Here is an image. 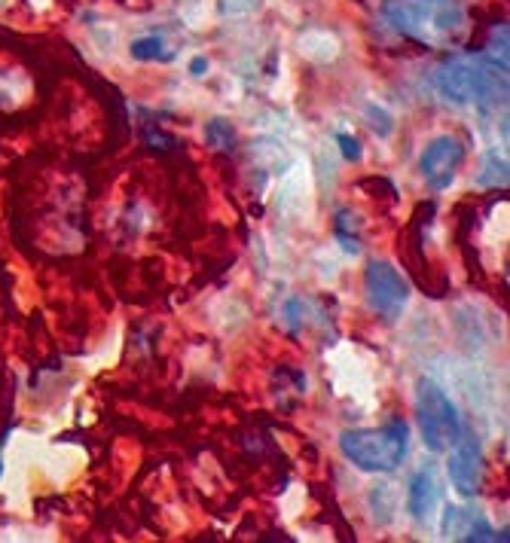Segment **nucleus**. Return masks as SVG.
I'll list each match as a JSON object with an SVG mask.
<instances>
[{"mask_svg": "<svg viewBox=\"0 0 510 543\" xmlns=\"http://www.w3.org/2000/svg\"><path fill=\"white\" fill-rule=\"evenodd\" d=\"M129 52H132V58H138V62H172L175 58V49L162 37H138L129 46Z\"/></svg>", "mask_w": 510, "mask_h": 543, "instance_id": "nucleus-10", "label": "nucleus"}, {"mask_svg": "<svg viewBox=\"0 0 510 543\" xmlns=\"http://www.w3.org/2000/svg\"><path fill=\"white\" fill-rule=\"evenodd\" d=\"M205 138H208V144H211L214 150H220V153H233L236 144H239L236 126H230L226 119H211V123L205 126Z\"/></svg>", "mask_w": 510, "mask_h": 543, "instance_id": "nucleus-12", "label": "nucleus"}, {"mask_svg": "<svg viewBox=\"0 0 510 543\" xmlns=\"http://www.w3.org/2000/svg\"><path fill=\"white\" fill-rule=\"evenodd\" d=\"M190 71H193L196 77H202V74L208 71V62H205V58L199 55V58H193V62H190Z\"/></svg>", "mask_w": 510, "mask_h": 543, "instance_id": "nucleus-15", "label": "nucleus"}, {"mask_svg": "<svg viewBox=\"0 0 510 543\" xmlns=\"http://www.w3.org/2000/svg\"><path fill=\"white\" fill-rule=\"evenodd\" d=\"M483 479V455L474 440L462 434V440L449 449V482L459 498H474Z\"/></svg>", "mask_w": 510, "mask_h": 543, "instance_id": "nucleus-7", "label": "nucleus"}, {"mask_svg": "<svg viewBox=\"0 0 510 543\" xmlns=\"http://www.w3.org/2000/svg\"><path fill=\"white\" fill-rule=\"evenodd\" d=\"M477 184L492 187V190L507 187V159H504V153L492 150V153L483 156V168L477 171Z\"/></svg>", "mask_w": 510, "mask_h": 543, "instance_id": "nucleus-11", "label": "nucleus"}, {"mask_svg": "<svg viewBox=\"0 0 510 543\" xmlns=\"http://www.w3.org/2000/svg\"><path fill=\"white\" fill-rule=\"evenodd\" d=\"M462 162H465V144L456 135H440L425 147L419 159V171L434 193H443L452 180H456V171L462 168Z\"/></svg>", "mask_w": 510, "mask_h": 543, "instance_id": "nucleus-6", "label": "nucleus"}, {"mask_svg": "<svg viewBox=\"0 0 510 543\" xmlns=\"http://www.w3.org/2000/svg\"><path fill=\"white\" fill-rule=\"evenodd\" d=\"M336 141H339V150H343V159H346V162H358V159H361V144H358V138H352V135H336Z\"/></svg>", "mask_w": 510, "mask_h": 543, "instance_id": "nucleus-14", "label": "nucleus"}, {"mask_svg": "<svg viewBox=\"0 0 510 543\" xmlns=\"http://www.w3.org/2000/svg\"><path fill=\"white\" fill-rule=\"evenodd\" d=\"M263 0H220V13L223 16H248L254 10H260Z\"/></svg>", "mask_w": 510, "mask_h": 543, "instance_id": "nucleus-13", "label": "nucleus"}, {"mask_svg": "<svg viewBox=\"0 0 510 543\" xmlns=\"http://www.w3.org/2000/svg\"><path fill=\"white\" fill-rule=\"evenodd\" d=\"M440 495H443V486H440L434 467H422V470H416V476L410 479L407 510H410L416 519H428V516L437 510Z\"/></svg>", "mask_w": 510, "mask_h": 543, "instance_id": "nucleus-9", "label": "nucleus"}, {"mask_svg": "<svg viewBox=\"0 0 510 543\" xmlns=\"http://www.w3.org/2000/svg\"><path fill=\"white\" fill-rule=\"evenodd\" d=\"M416 418H419V434L422 443L434 452L443 455L462 440V418L459 409L446 397V391L440 385H434L431 379H422L416 388Z\"/></svg>", "mask_w": 510, "mask_h": 543, "instance_id": "nucleus-4", "label": "nucleus"}, {"mask_svg": "<svg viewBox=\"0 0 510 543\" xmlns=\"http://www.w3.org/2000/svg\"><path fill=\"white\" fill-rule=\"evenodd\" d=\"M434 86L440 98L452 104L498 107L507 101V68H498L486 55L452 58L449 65L437 71Z\"/></svg>", "mask_w": 510, "mask_h": 543, "instance_id": "nucleus-2", "label": "nucleus"}, {"mask_svg": "<svg viewBox=\"0 0 510 543\" xmlns=\"http://www.w3.org/2000/svg\"><path fill=\"white\" fill-rule=\"evenodd\" d=\"M364 290H367V303L376 315L385 321L401 318V312L410 303V284L407 278L385 260H373L364 272Z\"/></svg>", "mask_w": 510, "mask_h": 543, "instance_id": "nucleus-5", "label": "nucleus"}, {"mask_svg": "<svg viewBox=\"0 0 510 543\" xmlns=\"http://www.w3.org/2000/svg\"><path fill=\"white\" fill-rule=\"evenodd\" d=\"M346 461H352L364 473H391L398 470L410 449V428L407 421L394 418L382 428H355L339 437Z\"/></svg>", "mask_w": 510, "mask_h": 543, "instance_id": "nucleus-3", "label": "nucleus"}, {"mask_svg": "<svg viewBox=\"0 0 510 543\" xmlns=\"http://www.w3.org/2000/svg\"><path fill=\"white\" fill-rule=\"evenodd\" d=\"M382 16L401 37L428 49L456 46L468 31V13L459 0H385Z\"/></svg>", "mask_w": 510, "mask_h": 543, "instance_id": "nucleus-1", "label": "nucleus"}, {"mask_svg": "<svg viewBox=\"0 0 510 543\" xmlns=\"http://www.w3.org/2000/svg\"><path fill=\"white\" fill-rule=\"evenodd\" d=\"M446 540H498L495 528L474 510L449 504L443 510V525H440Z\"/></svg>", "mask_w": 510, "mask_h": 543, "instance_id": "nucleus-8", "label": "nucleus"}]
</instances>
